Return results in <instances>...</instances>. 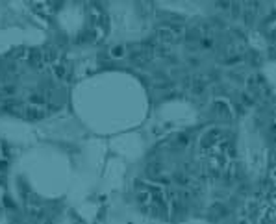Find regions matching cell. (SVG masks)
<instances>
[{"mask_svg": "<svg viewBox=\"0 0 276 224\" xmlns=\"http://www.w3.org/2000/svg\"><path fill=\"white\" fill-rule=\"evenodd\" d=\"M213 112H215V115H217L219 119H230V110L224 102H217L215 108H213Z\"/></svg>", "mask_w": 276, "mask_h": 224, "instance_id": "6da1fadb", "label": "cell"}]
</instances>
